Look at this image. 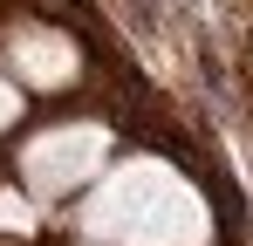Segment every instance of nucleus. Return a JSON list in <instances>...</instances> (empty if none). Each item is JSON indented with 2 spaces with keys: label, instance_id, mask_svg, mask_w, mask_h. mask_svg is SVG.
<instances>
[{
  "label": "nucleus",
  "instance_id": "nucleus-3",
  "mask_svg": "<svg viewBox=\"0 0 253 246\" xmlns=\"http://www.w3.org/2000/svg\"><path fill=\"white\" fill-rule=\"evenodd\" d=\"M7 117H14V96H7V89H0V123H7Z\"/></svg>",
  "mask_w": 253,
  "mask_h": 246
},
{
  "label": "nucleus",
  "instance_id": "nucleus-1",
  "mask_svg": "<svg viewBox=\"0 0 253 246\" xmlns=\"http://www.w3.org/2000/svg\"><path fill=\"white\" fill-rule=\"evenodd\" d=\"M96 158H103V137L96 130H55V137H42L28 151V178L42 192H62V185H83Z\"/></svg>",
  "mask_w": 253,
  "mask_h": 246
},
{
  "label": "nucleus",
  "instance_id": "nucleus-2",
  "mask_svg": "<svg viewBox=\"0 0 253 246\" xmlns=\"http://www.w3.org/2000/svg\"><path fill=\"white\" fill-rule=\"evenodd\" d=\"M21 55H28V62H35V69H28V82H69V48H62V41L55 35H21Z\"/></svg>",
  "mask_w": 253,
  "mask_h": 246
}]
</instances>
